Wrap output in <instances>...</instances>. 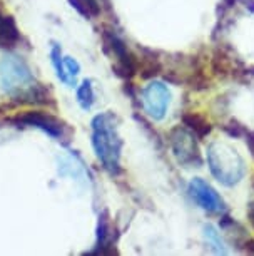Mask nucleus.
Masks as SVG:
<instances>
[{"mask_svg":"<svg viewBox=\"0 0 254 256\" xmlns=\"http://www.w3.org/2000/svg\"><path fill=\"white\" fill-rule=\"evenodd\" d=\"M0 82L12 99L23 102H47V90L35 80L22 57H3L0 62Z\"/></svg>","mask_w":254,"mask_h":256,"instance_id":"obj_1","label":"nucleus"},{"mask_svg":"<svg viewBox=\"0 0 254 256\" xmlns=\"http://www.w3.org/2000/svg\"><path fill=\"white\" fill-rule=\"evenodd\" d=\"M92 146L94 151L112 174L121 171V149L122 141L117 134L116 120L111 114H100L92 120Z\"/></svg>","mask_w":254,"mask_h":256,"instance_id":"obj_2","label":"nucleus"},{"mask_svg":"<svg viewBox=\"0 0 254 256\" xmlns=\"http://www.w3.org/2000/svg\"><path fill=\"white\" fill-rule=\"evenodd\" d=\"M208 162L211 172L218 178L219 182L233 186L243 180L244 161L238 151L226 142H213L208 149Z\"/></svg>","mask_w":254,"mask_h":256,"instance_id":"obj_3","label":"nucleus"},{"mask_svg":"<svg viewBox=\"0 0 254 256\" xmlns=\"http://www.w3.org/2000/svg\"><path fill=\"white\" fill-rule=\"evenodd\" d=\"M193 132L186 126H177L169 132V141L172 152L177 159V162L184 168H201L203 156H201L198 141Z\"/></svg>","mask_w":254,"mask_h":256,"instance_id":"obj_4","label":"nucleus"},{"mask_svg":"<svg viewBox=\"0 0 254 256\" xmlns=\"http://www.w3.org/2000/svg\"><path fill=\"white\" fill-rule=\"evenodd\" d=\"M104 44L107 54L112 56L114 70L122 77H132L136 74V59L127 50L126 44L114 32H104Z\"/></svg>","mask_w":254,"mask_h":256,"instance_id":"obj_5","label":"nucleus"},{"mask_svg":"<svg viewBox=\"0 0 254 256\" xmlns=\"http://www.w3.org/2000/svg\"><path fill=\"white\" fill-rule=\"evenodd\" d=\"M189 192L193 200L209 214H221L226 210V204H224L223 198L218 194V191L201 178H194L191 181Z\"/></svg>","mask_w":254,"mask_h":256,"instance_id":"obj_6","label":"nucleus"},{"mask_svg":"<svg viewBox=\"0 0 254 256\" xmlns=\"http://www.w3.org/2000/svg\"><path fill=\"white\" fill-rule=\"evenodd\" d=\"M171 102V92L162 82H151L142 90V104L146 112L152 119L161 120L166 116V110Z\"/></svg>","mask_w":254,"mask_h":256,"instance_id":"obj_7","label":"nucleus"},{"mask_svg":"<svg viewBox=\"0 0 254 256\" xmlns=\"http://www.w3.org/2000/svg\"><path fill=\"white\" fill-rule=\"evenodd\" d=\"M18 124H25V126H33V128H39L44 132L50 134L54 138H62L65 132L64 124L60 122L59 119L52 118L49 114L44 112H27L23 116H18L17 118Z\"/></svg>","mask_w":254,"mask_h":256,"instance_id":"obj_8","label":"nucleus"},{"mask_svg":"<svg viewBox=\"0 0 254 256\" xmlns=\"http://www.w3.org/2000/svg\"><path fill=\"white\" fill-rule=\"evenodd\" d=\"M183 122L198 139L208 138L211 134V131H213V124H211L203 114H198V112L184 114Z\"/></svg>","mask_w":254,"mask_h":256,"instance_id":"obj_9","label":"nucleus"},{"mask_svg":"<svg viewBox=\"0 0 254 256\" xmlns=\"http://www.w3.org/2000/svg\"><path fill=\"white\" fill-rule=\"evenodd\" d=\"M18 40V32L10 17L0 14V46L10 47Z\"/></svg>","mask_w":254,"mask_h":256,"instance_id":"obj_10","label":"nucleus"},{"mask_svg":"<svg viewBox=\"0 0 254 256\" xmlns=\"http://www.w3.org/2000/svg\"><path fill=\"white\" fill-rule=\"evenodd\" d=\"M77 100L82 109H90L94 104V90L90 80H84L82 86L77 89Z\"/></svg>","mask_w":254,"mask_h":256,"instance_id":"obj_11","label":"nucleus"},{"mask_svg":"<svg viewBox=\"0 0 254 256\" xmlns=\"http://www.w3.org/2000/svg\"><path fill=\"white\" fill-rule=\"evenodd\" d=\"M70 2L74 4V7L77 8L80 14H84V16H87V17H95V16H99V12H100L97 0H70Z\"/></svg>","mask_w":254,"mask_h":256,"instance_id":"obj_12","label":"nucleus"},{"mask_svg":"<svg viewBox=\"0 0 254 256\" xmlns=\"http://www.w3.org/2000/svg\"><path fill=\"white\" fill-rule=\"evenodd\" d=\"M79 70H80V67L77 64V60L72 59V57H64V72L67 76V84H72V82L75 80Z\"/></svg>","mask_w":254,"mask_h":256,"instance_id":"obj_13","label":"nucleus"},{"mask_svg":"<svg viewBox=\"0 0 254 256\" xmlns=\"http://www.w3.org/2000/svg\"><path fill=\"white\" fill-rule=\"evenodd\" d=\"M204 231H206V238H208L209 243L214 244L216 251H218V253H226V250L223 248V246H224L223 244V240H221V236H219L218 231H216L213 226H206Z\"/></svg>","mask_w":254,"mask_h":256,"instance_id":"obj_14","label":"nucleus"},{"mask_svg":"<svg viewBox=\"0 0 254 256\" xmlns=\"http://www.w3.org/2000/svg\"><path fill=\"white\" fill-rule=\"evenodd\" d=\"M248 220L254 228V188H253V194L249 198V202H248Z\"/></svg>","mask_w":254,"mask_h":256,"instance_id":"obj_15","label":"nucleus"},{"mask_svg":"<svg viewBox=\"0 0 254 256\" xmlns=\"http://www.w3.org/2000/svg\"><path fill=\"white\" fill-rule=\"evenodd\" d=\"M246 142H248V148L251 151V156L254 158V132H249L246 136Z\"/></svg>","mask_w":254,"mask_h":256,"instance_id":"obj_16","label":"nucleus"},{"mask_svg":"<svg viewBox=\"0 0 254 256\" xmlns=\"http://www.w3.org/2000/svg\"><path fill=\"white\" fill-rule=\"evenodd\" d=\"M244 250H246L248 253L254 254V240H248L246 243H244Z\"/></svg>","mask_w":254,"mask_h":256,"instance_id":"obj_17","label":"nucleus"},{"mask_svg":"<svg viewBox=\"0 0 254 256\" xmlns=\"http://www.w3.org/2000/svg\"><path fill=\"white\" fill-rule=\"evenodd\" d=\"M226 2H228V4H234L236 0H226Z\"/></svg>","mask_w":254,"mask_h":256,"instance_id":"obj_18","label":"nucleus"}]
</instances>
